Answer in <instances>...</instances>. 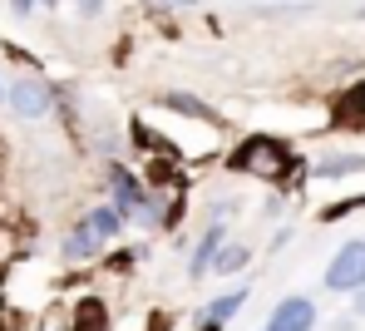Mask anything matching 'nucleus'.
Wrapping results in <instances>:
<instances>
[{"label":"nucleus","instance_id":"3","mask_svg":"<svg viewBox=\"0 0 365 331\" xmlns=\"http://www.w3.org/2000/svg\"><path fill=\"white\" fill-rule=\"evenodd\" d=\"M5 109H10L15 119L35 124V119H45V114L55 109V89H50L40 74H20V79L5 84Z\"/></svg>","mask_w":365,"mask_h":331},{"label":"nucleus","instance_id":"20","mask_svg":"<svg viewBox=\"0 0 365 331\" xmlns=\"http://www.w3.org/2000/svg\"><path fill=\"white\" fill-rule=\"evenodd\" d=\"M257 331H267V327H257Z\"/></svg>","mask_w":365,"mask_h":331},{"label":"nucleus","instance_id":"17","mask_svg":"<svg viewBox=\"0 0 365 331\" xmlns=\"http://www.w3.org/2000/svg\"><path fill=\"white\" fill-rule=\"evenodd\" d=\"M35 5H45V10H55V5H69V0H35Z\"/></svg>","mask_w":365,"mask_h":331},{"label":"nucleus","instance_id":"16","mask_svg":"<svg viewBox=\"0 0 365 331\" xmlns=\"http://www.w3.org/2000/svg\"><path fill=\"white\" fill-rule=\"evenodd\" d=\"M74 5H79L84 15H99V10H104V0H74Z\"/></svg>","mask_w":365,"mask_h":331},{"label":"nucleus","instance_id":"1","mask_svg":"<svg viewBox=\"0 0 365 331\" xmlns=\"http://www.w3.org/2000/svg\"><path fill=\"white\" fill-rule=\"evenodd\" d=\"M227 168L277 183L282 168H287V148H282V138H247V143H237V148L227 153Z\"/></svg>","mask_w":365,"mask_h":331},{"label":"nucleus","instance_id":"8","mask_svg":"<svg viewBox=\"0 0 365 331\" xmlns=\"http://www.w3.org/2000/svg\"><path fill=\"white\" fill-rule=\"evenodd\" d=\"M99 253H104V243L84 228V223H74L69 233H64V243H60V258L69 267H89V263H99Z\"/></svg>","mask_w":365,"mask_h":331},{"label":"nucleus","instance_id":"15","mask_svg":"<svg viewBox=\"0 0 365 331\" xmlns=\"http://www.w3.org/2000/svg\"><path fill=\"white\" fill-rule=\"evenodd\" d=\"M351 317H361V322H365V287L351 297Z\"/></svg>","mask_w":365,"mask_h":331},{"label":"nucleus","instance_id":"11","mask_svg":"<svg viewBox=\"0 0 365 331\" xmlns=\"http://www.w3.org/2000/svg\"><path fill=\"white\" fill-rule=\"evenodd\" d=\"M247 263H252V248H247V243H237V238H227V243L217 248L212 267H207V277H242Z\"/></svg>","mask_w":365,"mask_h":331},{"label":"nucleus","instance_id":"12","mask_svg":"<svg viewBox=\"0 0 365 331\" xmlns=\"http://www.w3.org/2000/svg\"><path fill=\"white\" fill-rule=\"evenodd\" d=\"M341 119H346V124H365V84H356V89L341 99Z\"/></svg>","mask_w":365,"mask_h":331},{"label":"nucleus","instance_id":"2","mask_svg":"<svg viewBox=\"0 0 365 331\" xmlns=\"http://www.w3.org/2000/svg\"><path fill=\"white\" fill-rule=\"evenodd\" d=\"M321 287L336 292V297H356L361 292L365 287V238H351V243L336 248V258L321 272Z\"/></svg>","mask_w":365,"mask_h":331},{"label":"nucleus","instance_id":"18","mask_svg":"<svg viewBox=\"0 0 365 331\" xmlns=\"http://www.w3.org/2000/svg\"><path fill=\"white\" fill-rule=\"evenodd\" d=\"M163 5H192V0H163Z\"/></svg>","mask_w":365,"mask_h":331},{"label":"nucleus","instance_id":"9","mask_svg":"<svg viewBox=\"0 0 365 331\" xmlns=\"http://www.w3.org/2000/svg\"><path fill=\"white\" fill-rule=\"evenodd\" d=\"M79 223H84V228H89V233H94L104 248H114L123 233H128V223H123V218L114 213V208H109V203H94V208H84V213H79Z\"/></svg>","mask_w":365,"mask_h":331},{"label":"nucleus","instance_id":"6","mask_svg":"<svg viewBox=\"0 0 365 331\" xmlns=\"http://www.w3.org/2000/svg\"><path fill=\"white\" fill-rule=\"evenodd\" d=\"M60 331H114V312H109V302L99 292H84V297H74L69 322Z\"/></svg>","mask_w":365,"mask_h":331},{"label":"nucleus","instance_id":"13","mask_svg":"<svg viewBox=\"0 0 365 331\" xmlns=\"http://www.w3.org/2000/svg\"><path fill=\"white\" fill-rule=\"evenodd\" d=\"M331 331H361V317H336Z\"/></svg>","mask_w":365,"mask_h":331},{"label":"nucleus","instance_id":"14","mask_svg":"<svg viewBox=\"0 0 365 331\" xmlns=\"http://www.w3.org/2000/svg\"><path fill=\"white\" fill-rule=\"evenodd\" d=\"M10 10H15V15H35L40 5H35V0H10Z\"/></svg>","mask_w":365,"mask_h":331},{"label":"nucleus","instance_id":"7","mask_svg":"<svg viewBox=\"0 0 365 331\" xmlns=\"http://www.w3.org/2000/svg\"><path fill=\"white\" fill-rule=\"evenodd\" d=\"M227 243V223H217V218H207V228L197 233V243H192V258H187V282H202L207 277V267L217 258V248Z\"/></svg>","mask_w":365,"mask_h":331},{"label":"nucleus","instance_id":"19","mask_svg":"<svg viewBox=\"0 0 365 331\" xmlns=\"http://www.w3.org/2000/svg\"><path fill=\"white\" fill-rule=\"evenodd\" d=\"M0 99H5V84H0Z\"/></svg>","mask_w":365,"mask_h":331},{"label":"nucleus","instance_id":"10","mask_svg":"<svg viewBox=\"0 0 365 331\" xmlns=\"http://www.w3.org/2000/svg\"><path fill=\"white\" fill-rule=\"evenodd\" d=\"M158 109H173L182 119H202V124H222L217 109H207L197 94H182V89H163V94H158Z\"/></svg>","mask_w":365,"mask_h":331},{"label":"nucleus","instance_id":"5","mask_svg":"<svg viewBox=\"0 0 365 331\" xmlns=\"http://www.w3.org/2000/svg\"><path fill=\"white\" fill-rule=\"evenodd\" d=\"M252 302V287H227V292H217V297H202V307H197V331H227L232 317H242V307Z\"/></svg>","mask_w":365,"mask_h":331},{"label":"nucleus","instance_id":"4","mask_svg":"<svg viewBox=\"0 0 365 331\" xmlns=\"http://www.w3.org/2000/svg\"><path fill=\"white\" fill-rule=\"evenodd\" d=\"M316 327H321V307H316V297H306V292L282 297V302L272 307V317H267V331H316Z\"/></svg>","mask_w":365,"mask_h":331}]
</instances>
